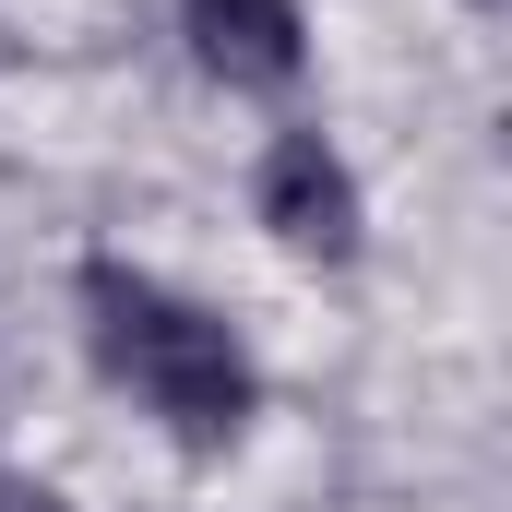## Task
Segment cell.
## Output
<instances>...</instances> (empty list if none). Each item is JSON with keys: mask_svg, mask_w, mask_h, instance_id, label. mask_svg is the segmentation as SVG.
<instances>
[{"mask_svg": "<svg viewBox=\"0 0 512 512\" xmlns=\"http://www.w3.org/2000/svg\"><path fill=\"white\" fill-rule=\"evenodd\" d=\"M84 334H96V370L179 441V453H227L239 429H251V346L203 310V298H179V286H155L143 262H84Z\"/></svg>", "mask_w": 512, "mask_h": 512, "instance_id": "1", "label": "cell"}, {"mask_svg": "<svg viewBox=\"0 0 512 512\" xmlns=\"http://www.w3.org/2000/svg\"><path fill=\"white\" fill-rule=\"evenodd\" d=\"M262 227L286 239L298 262H346L358 251V167L322 143V131H274L262 143Z\"/></svg>", "mask_w": 512, "mask_h": 512, "instance_id": "2", "label": "cell"}, {"mask_svg": "<svg viewBox=\"0 0 512 512\" xmlns=\"http://www.w3.org/2000/svg\"><path fill=\"white\" fill-rule=\"evenodd\" d=\"M179 36H191V60H203L227 96H286V84L310 72L298 0H179Z\"/></svg>", "mask_w": 512, "mask_h": 512, "instance_id": "3", "label": "cell"}, {"mask_svg": "<svg viewBox=\"0 0 512 512\" xmlns=\"http://www.w3.org/2000/svg\"><path fill=\"white\" fill-rule=\"evenodd\" d=\"M0 512H60V501H48V489H0Z\"/></svg>", "mask_w": 512, "mask_h": 512, "instance_id": "4", "label": "cell"}, {"mask_svg": "<svg viewBox=\"0 0 512 512\" xmlns=\"http://www.w3.org/2000/svg\"><path fill=\"white\" fill-rule=\"evenodd\" d=\"M465 12H501V0H465Z\"/></svg>", "mask_w": 512, "mask_h": 512, "instance_id": "5", "label": "cell"}]
</instances>
